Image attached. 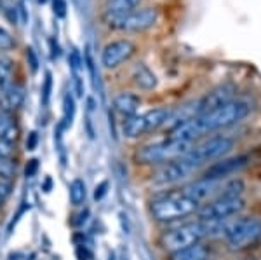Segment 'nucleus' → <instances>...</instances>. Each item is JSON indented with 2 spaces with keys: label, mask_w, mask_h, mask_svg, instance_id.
<instances>
[{
  "label": "nucleus",
  "mask_w": 261,
  "mask_h": 260,
  "mask_svg": "<svg viewBox=\"0 0 261 260\" xmlns=\"http://www.w3.org/2000/svg\"><path fill=\"white\" fill-rule=\"evenodd\" d=\"M68 194H70V203L73 204V206H81V204H84V201L87 198V191H86V183H84L82 178L71 180Z\"/></svg>",
  "instance_id": "21"
},
{
  "label": "nucleus",
  "mask_w": 261,
  "mask_h": 260,
  "mask_svg": "<svg viewBox=\"0 0 261 260\" xmlns=\"http://www.w3.org/2000/svg\"><path fill=\"white\" fill-rule=\"evenodd\" d=\"M251 114V103L246 100H233V102L223 105L220 108H214L211 112H205L197 117L176 124L171 128V140L187 141L193 144L197 138L205 133H216L220 129H228L231 126L242 123Z\"/></svg>",
  "instance_id": "1"
},
{
  "label": "nucleus",
  "mask_w": 261,
  "mask_h": 260,
  "mask_svg": "<svg viewBox=\"0 0 261 260\" xmlns=\"http://www.w3.org/2000/svg\"><path fill=\"white\" fill-rule=\"evenodd\" d=\"M159 12L153 7H143V9L130 11L122 16H105L107 25L113 30L120 32H143L148 30L157 23Z\"/></svg>",
  "instance_id": "10"
},
{
  "label": "nucleus",
  "mask_w": 261,
  "mask_h": 260,
  "mask_svg": "<svg viewBox=\"0 0 261 260\" xmlns=\"http://www.w3.org/2000/svg\"><path fill=\"white\" fill-rule=\"evenodd\" d=\"M246 208V199L242 196H223L218 194L216 198L204 203L197 211V217L202 222H230V219L239 217Z\"/></svg>",
  "instance_id": "6"
},
{
  "label": "nucleus",
  "mask_w": 261,
  "mask_h": 260,
  "mask_svg": "<svg viewBox=\"0 0 261 260\" xmlns=\"http://www.w3.org/2000/svg\"><path fill=\"white\" fill-rule=\"evenodd\" d=\"M235 94H237V87H235L233 84H221V86H216L214 89H211L209 93H205L202 96L199 102H195V117L233 102Z\"/></svg>",
  "instance_id": "12"
},
{
  "label": "nucleus",
  "mask_w": 261,
  "mask_h": 260,
  "mask_svg": "<svg viewBox=\"0 0 261 260\" xmlns=\"http://www.w3.org/2000/svg\"><path fill=\"white\" fill-rule=\"evenodd\" d=\"M221 185H223V182H220V180H209V178L200 177L199 180H193V182H188L187 185H183L181 191L187 196H190L193 201H197L202 206V204L207 203L209 199L216 198V196L220 194Z\"/></svg>",
  "instance_id": "13"
},
{
  "label": "nucleus",
  "mask_w": 261,
  "mask_h": 260,
  "mask_svg": "<svg viewBox=\"0 0 261 260\" xmlns=\"http://www.w3.org/2000/svg\"><path fill=\"white\" fill-rule=\"evenodd\" d=\"M27 61H28V65H30L32 74H35L37 70H39V56H37V53L33 51L32 48L27 49Z\"/></svg>",
  "instance_id": "28"
},
{
  "label": "nucleus",
  "mask_w": 261,
  "mask_h": 260,
  "mask_svg": "<svg viewBox=\"0 0 261 260\" xmlns=\"http://www.w3.org/2000/svg\"><path fill=\"white\" fill-rule=\"evenodd\" d=\"M209 257H211V248L202 241L197 243V245L188 246V248L171 253L169 260H211Z\"/></svg>",
  "instance_id": "19"
},
{
  "label": "nucleus",
  "mask_w": 261,
  "mask_h": 260,
  "mask_svg": "<svg viewBox=\"0 0 261 260\" xmlns=\"http://www.w3.org/2000/svg\"><path fill=\"white\" fill-rule=\"evenodd\" d=\"M107 188H108V182L105 180V182H101L99 185H96V191H94V199L96 201H101L107 196Z\"/></svg>",
  "instance_id": "31"
},
{
  "label": "nucleus",
  "mask_w": 261,
  "mask_h": 260,
  "mask_svg": "<svg viewBox=\"0 0 261 260\" xmlns=\"http://www.w3.org/2000/svg\"><path fill=\"white\" fill-rule=\"evenodd\" d=\"M235 147V140L226 135H214L209 138H204L199 144L192 145L187 156L193 159L199 166H205L209 162L220 161L226 157Z\"/></svg>",
  "instance_id": "8"
},
{
  "label": "nucleus",
  "mask_w": 261,
  "mask_h": 260,
  "mask_svg": "<svg viewBox=\"0 0 261 260\" xmlns=\"http://www.w3.org/2000/svg\"><path fill=\"white\" fill-rule=\"evenodd\" d=\"M244 191H246V183H244L242 178H231L228 182H225L221 185L220 194L223 196H242Z\"/></svg>",
  "instance_id": "22"
},
{
  "label": "nucleus",
  "mask_w": 261,
  "mask_h": 260,
  "mask_svg": "<svg viewBox=\"0 0 261 260\" xmlns=\"http://www.w3.org/2000/svg\"><path fill=\"white\" fill-rule=\"evenodd\" d=\"M50 91H53V74L47 72V74H45L44 84H42V103H44V107H47V105H49Z\"/></svg>",
  "instance_id": "26"
},
{
  "label": "nucleus",
  "mask_w": 261,
  "mask_h": 260,
  "mask_svg": "<svg viewBox=\"0 0 261 260\" xmlns=\"http://www.w3.org/2000/svg\"><path fill=\"white\" fill-rule=\"evenodd\" d=\"M230 251L241 253L256 246L261 241V219L258 217H239L226 224L223 232Z\"/></svg>",
  "instance_id": "4"
},
{
  "label": "nucleus",
  "mask_w": 261,
  "mask_h": 260,
  "mask_svg": "<svg viewBox=\"0 0 261 260\" xmlns=\"http://www.w3.org/2000/svg\"><path fill=\"white\" fill-rule=\"evenodd\" d=\"M12 82V65L9 60L0 58V89Z\"/></svg>",
  "instance_id": "24"
},
{
  "label": "nucleus",
  "mask_w": 261,
  "mask_h": 260,
  "mask_svg": "<svg viewBox=\"0 0 261 260\" xmlns=\"http://www.w3.org/2000/svg\"><path fill=\"white\" fill-rule=\"evenodd\" d=\"M172 115V110L166 107H159L153 110H148L145 114H136L127 117L122 124V131L127 138H140L148 135L151 131H157L162 126H167Z\"/></svg>",
  "instance_id": "7"
},
{
  "label": "nucleus",
  "mask_w": 261,
  "mask_h": 260,
  "mask_svg": "<svg viewBox=\"0 0 261 260\" xmlns=\"http://www.w3.org/2000/svg\"><path fill=\"white\" fill-rule=\"evenodd\" d=\"M247 156H235V157H223L220 161H214L211 162L205 171L202 173L204 178H209V180H220L223 182V178L226 177H231L233 173L241 171L244 166L247 164Z\"/></svg>",
  "instance_id": "14"
},
{
  "label": "nucleus",
  "mask_w": 261,
  "mask_h": 260,
  "mask_svg": "<svg viewBox=\"0 0 261 260\" xmlns=\"http://www.w3.org/2000/svg\"><path fill=\"white\" fill-rule=\"evenodd\" d=\"M202 166L197 164L193 159L185 154L183 157H178L174 161H169L166 164L159 166V170L153 175V183L157 187H169L188 180L192 175H195Z\"/></svg>",
  "instance_id": "9"
},
{
  "label": "nucleus",
  "mask_w": 261,
  "mask_h": 260,
  "mask_svg": "<svg viewBox=\"0 0 261 260\" xmlns=\"http://www.w3.org/2000/svg\"><path fill=\"white\" fill-rule=\"evenodd\" d=\"M12 154H14V144L0 140V156H2L4 159H11Z\"/></svg>",
  "instance_id": "29"
},
{
  "label": "nucleus",
  "mask_w": 261,
  "mask_h": 260,
  "mask_svg": "<svg viewBox=\"0 0 261 260\" xmlns=\"http://www.w3.org/2000/svg\"><path fill=\"white\" fill-rule=\"evenodd\" d=\"M2 161H4V157H2V156H0V162H2Z\"/></svg>",
  "instance_id": "35"
},
{
  "label": "nucleus",
  "mask_w": 261,
  "mask_h": 260,
  "mask_svg": "<svg viewBox=\"0 0 261 260\" xmlns=\"http://www.w3.org/2000/svg\"><path fill=\"white\" fill-rule=\"evenodd\" d=\"M12 188H14V185H12L11 180L0 178V206H2V204L11 198Z\"/></svg>",
  "instance_id": "27"
},
{
  "label": "nucleus",
  "mask_w": 261,
  "mask_h": 260,
  "mask_svg": "<svg viewBox=\"0 0 261 260\" xmlns=\"http://www.w3.org/2000/svg\"><path fill=\"white\" fill-rule=\"evenodd\" d=\"M19 135L21 129L16 117L12 115V112L0 107V140L16 145V141L19 140Z\"/></svg>",
  "instance_id": "16"
},
{
  "label": "nucleus",
  "mask_w": 261,
  "mask_h": 260,
  "mask_svg": "<svg viewBox=\"0 0 261 260\" xmlns=\"http://www.w3.org/2000/svg\"><path fill=\"white\" fill-rule=\"evenodd\" d=\"M134 54H136V44L133 40H113L105 45V49L101 51V65L108 70H113L117 66H120L122 63L129 61Z\"/></svg>",
  "instance_id": "11"
},
{
  "label": "nucleus",
  "mask_w": 261,
  "mask_h": 260,
  "mask_svg": "<svg viewBox=\"0 0 261 260\" xmlns=\"http://www.w3.org/2000/svg\"><path fill=\"white\" fill-rule=\"evenodd\" d=\"M37 141H39V135L35 131H32L27 138V149L28 150H35L37 149Z\"/></svg>",
  "instance_id": "32"
},
{
  "label": "nucleus",
  "mask_w": 261,
  "mask_h": 260,
  "mask_svg": "<svg viewBox=\"0 0 261 260\" xmlns=\"http://www.w3.org/2000/svg\"><path fill=\"white\" fill-rule=\"evenodd\" d=\"M50 191V178H47V182H45V192Z\"/></svg>",
  "instance_id": "34"
},
{
  "label": "nucleus",
  "mask_w": 261,
  "mask_h": 260,
  "mask_svg": "<svg viewBox=\"0 0 261 260\" xmlns=\"http://www.w3.org/2000/svg\"><path fill=\"white\" fill-rule=\"evenodd\" d=\"M14 45H16L14 37H12L4 27H0V51H9Z\"/></svg>",
  "instance_id": "25"
},
{
  "label": "nucleus",
  "mask_w": 261,
  "mask_h": 260,
  "mask_svg": "<svg viewBox=\"0 0 261 260\" xmlns=\"http://www.w3.org/2000/svg\"><path fill=\"white\" fill-rule=\"evenodd\" d=\"M113 107L124 119H127L138 114L141 107V98L134 93H119L113 98Z\"/></svg>",
  "instance_id": "17"
},
{
  "label": "nucleus",
  "mask_w": 261,
  "mask_h": 260,
  "mask_svg": "<svg viewBox=\"0 0 261 260\" xmlns=\"http://www.w3.org/2000/svg\"><path fill=\"white\" fill-rule=\"evenodd\" d=\"M228 222H202V220H193V222H185V224H178L174 227H169L162 232L161 236V246L169 253L179 251L183 248H188L192 245L202 243L205 238L216 236V234L225 232V227Z\"/></svg>",
  "instance_id": "2"
},
{
  "label": "nucleus",
  "mask_w": 261,
  "mask_h": 260,
  "mask_svg": "<svg viewBox=\"0 0 261 260\" xmlns=\"http://www.w3.org/2000/svg\"><path fill=\"white\" fill-rule=\"evenodd\" d=\"M193 144H187V141L178 140H167L155 141V144L143 145L134 154V161L141 166H162L169 161H174L178 157H183L188 154Z\"/></svg>",
  "instance_id": "5"
},
{
  "label": "nucleus",
  "mask_w": 261,
  "mask_h": 260,
  "mask_svg": "<svg viewBox=\"0 0 261 260\" xmlns=\"http://www.w3.org/2000/svg\"><path fill=\"white\" fill-rule=\"evenodd\" d=\"M130 79H133V82L143 91L155 89V87H157V82H159L157 75L151 72L145 63H138V65H134L133 74H130Z\"/></svg>",
  "instance_id": "18"
},
{
  "label": "nucleus",
  "mask_w": 261,
  "mask_h": 260,
  "mask_svg": "<svg viewBox=\"0 0 261 260\" xmlns=\"http://www.w3.org/2000/svg\"><path fill=\"white\" fill-rule=\"evenodd\" d=\"M37 170H39V161H37V159H32V161H28V164H27V177H33V175L37 173Z\"/></svg>",
  "instance_id": "33"
},
{
  "label": "nucleus",
  "mask_w": 261,
  "mask_h": 260,
  "mask_svg": "<svg viewBox=\"0 0 261 260\" xmlns=\"http://www.w3.org/2000/svg\"><path fill=\"white\" fill-rule=\"evenodd\" d=\"M200 204L187 196L183 191H167L155 196L150 201V215L161 224H174L183 219L195 215L199 211Z\"/></svg>",
  "instance_id": "3"
},
{
  "label": "nucleus",
  "mask_w": 261,
  "mask_h": 260,
  "mask_svg": "<svg viewBox=\"0 0 261 260\" xmlns=\"http://www.w3.org/2000/svg\"><path fill=\"white\" fill-rule=\"evenodd\" d=\"M54 6V14L58 18H65L66 16V0H53Z\"/></svg>",
  "instance_id": "30"
},
{
  "label": "nucleus",
  "mask_w": 261,
  "mask_h": 260,
  "mask_svg": "<svg viewBox=\"0 0 261 260\" xmlns=\"http://www.w3.org/2000/svg\"><path fill=\"white\" fill-rule=\"evenodd\" d=\"M246 260H254V258H246Z\"/></svg>",
  "instance_id": "36"
},
{
  "label": "nucleus",
  "mask_w": 261,
  "mask_h": 260,
  "mask_svg": "<svg viewBox=\"0 0 261 260\" xmlns=\"http://www.w3.org/2000/svg\"><path fill=\"white\" fill-rule=\"evenodd\" d=\"M73 115H75V100L71 93L65 94V100H63V128H68L73 123Z\"/></svg>",
  "instance_id": "23"
},
{
  "label": "nucleus",
  "mask_w": 261,
  "mask_h": 260,
  "mask_svg": "<svg viewBox=\"0 0 261 260\" xmlns=\"http://www.w3.org/2000/svg\"><path fill=\"white\" fill-rule=\"evenodd\" d=\"M24 94H27V91H24L23 84L14 82V81H12L11 84H7L6 87L0 89V102H2V108H6V110H9V112L18 110L24 102Z\"/></svg>",
  "instance_id": "15"
},
{
  "label": "nucleus",
  "mask_w": 261,
  "mask_h": 260,
  "mask_svg": "<svg viewBox=\"0 0 261 260\" xmlns=\"http://www.w3.org/2000/svg\"><path fill=\"white\" fill-rule=\"evenodd\" d=\"M143 0H107V14L105 16H122L130 11H136Z\"/></svg>",
  "instance_id": "20"
}]
</instances>
